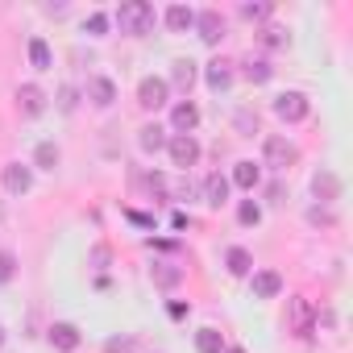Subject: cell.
I'll list each match as a JSON object with an SVG mask.
<instances>
[{"label": "cell", "mask_w": 353, "mask_h": 353, "mask_svg": "<svg viewBox=\"0 0 353 353\" xmlns=\"http://www.w3.org/2000/svg\"><path fill=\"white\" fill-rule=\"evenodd\" d=\"M46 336H50V345H54L59 353H75V349H79V341H83V336H79V328H75L71 320L50 324V332H46Z\"/></svg>", "instance_id": "obj_12"}, {"label": "cell", "mask_w": 353, "mask_h": 353, "mask_svg": "<svg viewBox=\"0 0 353 353\" xmlns=\"http://www.w3.org/2000/svg\"><path fill=\"white\" fill-rule=\"evenodd\" d=\"M221 353H245V349H241V345H225Z\"/></svg>", "instance_id": "obj_40"}, {"label": "cell", "mask_w": 353, "mask_h": 353, "mask_svg": "<svg viewBox=\"0 0 353 353\" xmlns=\"http://www.w3.org/2000/svg\"><path fill=\"white\" fill-rule=\"evenodd\" d=\"M196 125H200V108H196L192 100H179V104L170 108V129H174V133H192Z\"/></svg>", "instance_id": "obj_13"}, {"label": "cell", "mask_w": 353, "mask_h": 353, "mask_svg": "<svg viewBox=\"0 0 353 353\" xmlns=\"http://www.w3.org/2000/svg\"><path fill=\"white\" fill-rule=\"evenodd\" d=\"M258 42H262L266 50H283V46L291 42V34H287L283 26H274V21H266V26H262V34H258Z\"/></svg>", "instance_id": "obj_21"}, {"label": "cell", "mask_w": 353, "mask_h": 353, "mask_svg": "<svg viewBox=\"0 0 353 353\" xmlns=\"http://www.w3.org/2000/svg\"><path fill=\"white\" fill-rule=\"evenodd\" d=\"M237 221H241L245 229H254V225L262 221V208H258L254 200H241V204H237Z\"/></svg>", "instance_id": "obj_33"}, {"label": "cell", "mask_w": 353, "mask_h": 353, "mask_svg": "<svg viewBox=\"0 0 353 353\" xmlns=\"http://www.w3.org/2000/svg\"><path fill=\"white\" fill-rule=\"evenodd\" d=\"M137 145L145 150V154H158V150H166V129L154 121V125H141L137 129Z\"/></svg>", "instance_id": "obj_16"}, {"label": "cell", "mask_w": 353, "mask_h": 353, "mask_svg": "<svg viewBox=\"0 0 353 353\" xmlns=\"http://www.w3.org/2000/svg\"><path fill=\"white\" fill-rule=\"evenodd\" d=\"M233 125H237L241 137H254V133H258V112H254V108H241V112L233 117Z\"/></svg>", "instance_id": "obj_31"}, {"label": "cell", "mask_w": 353, "mask_h": 353, "mask_svg": "<svg viewBox=\"0 0 353 353\" xmlns=\"http://www.w3.org/2000/svg\"><path fill=\"white\" fill-rule=\"evenodd\" d=\"M229 183H237V188H245V192H254L258 183H262V170L250 162V158H241V162H233V179Z\"/></svg>", "instance_id": "obj_15"}, {"label": "cell", "mask_w": 353, "mask_h": 353, "mask_svg": "<svg viewBox=\"0 0 353 353\" xmlns=\"http://www.w3.org/2000/svg\"><path fill=\"white\" fill-rule=\"evenodd\" d=\"M174 196H179V200H196V183H192V179H183L179 188H174Z\"/></svg>", "instance_id": "obj_38"}, {"label": "cell", "mask_w": 353, "mask_h": 353, "mask_svg": "<svg viewBox=\"0 0 353 353\" xmlns=\"http://www.w3.org/2000/svg\"><path fill=\"white\" fill-rule=\"evenodd\" d=\"M83 30H88V34H96V38H100V34H104V30H108V17H104V13H92V17H88V21H83Z\"/></svg>", "instance_id": "obj_37"}, {"label": "cell", "mask_w": 353, "mask_h": 353, "mask_svg": "<svg viewBox=\"0 0 353 353\" xmlns=\"http://www.w3.org/2000/svg\"><path fill=\"white\" fill-rule=\"evenodd\" d=\"M307 96L303 92H283V96H274V117L279 121H287V125H295V121H303L307 117Z\"/></svg>", "instance_id": "obj_6"}, {"label": "cell", "mask_w": 353, "mask_h": 353, "mask_svg": "<svg viewBox=\"0 0 353 353\" xmlns=\"http://www.w3.org/2000/svg\"><path fill=\"white\" fill-rule=\"evenodd\" d=\"M192 30L200 34L204 46H216V42L225 38V17H221L216 9H204V13H196V26H192Z\"/></svg>", "instance_id": "obj_8"}, {"label": "cell", "mask_w": 353, "mask_h": 353, "mask_svg": "<svg viewBox=\"0 0 353 353\" xmlns=\"http://www.w3.org/2000/svg\"><path fill=\"white\" fill-rule=\"evenodd\" d=\"M250 291H254V299H274L283 291V274L279 270H254L250 274Z\"/></svg>", "instance_id": "obj_11"}, {"label": "cell", "mask_w": 353, "mask_h": 353, "mask_svg": "<svg viewBox=\"0 0 353 353\" xmlns=\"http://www.w3.org/2000/svg\"><path fill=\"white\" fill-rule=\"evenodd\" d=\"M17 279V254L13 250H0V287Z\"/></svg>", "instance_id": "obj_32"}, {"label": "cell", "mask_w": 353, "mask_h": 353, "mask_svg": "<svg viewBox=\"0 0 353 353\" xmlns=\"http://www.w3.org/2000/svg\"><path fill=\"white\" fill-rule=\"evenodd\" d=\"M225 266H229V274H237V279H241V274H250V270H254V254H250V250H241V245H233V250L225 254Z\"/></svg>", "instance_id": "obj_19"}, {"label": "cell", "mask_w": 353, "mask_h": 353, "mask_svg": "<svg viewBox=\"0 0 353 353\" xmlns=\"http://www.w3.org/2000/svg\"><path fill=\"white\" fill-rule=\"evenodd\" d=\"M154 5H150V0H125V5L117 9V26H121V34H150L154 30Z\"/></svg>", "instance_id": "obj_1"}, {"label": "cell", "mask_w": 353, "mask_h": 353, "mask_svg": "<svg viewBox=\"0 0 353 353\" xmlns=\"http://www.w3.org/2000/svg\"><path fill=\"white\" fill-rule=\"evenodd\" d=\"M307 225H320V229H332V225H336V212H332L328 204H312V208H307Z\"/></svg>", "instance_id": "obj_28"}, {"label": "cell", "mask_w": 353, "mask_h": 353, "mask_svg": "<svg viewBox=\"0 0 353 353\" xmlns=\"http://www.w3.org/2000/svg\"><path fill=\"white\" fill-rule=\"evenodd\" d=\"M262 162H266L270 170H291V166L299 162V150H295V141L270 133V137L262 141Z\"/></svg>", "instance_id": "obj_2"}, {"label": "cell", "mask_w": 353, "mask_h": 353, "mask_svg": "<svg viewBox=\"0 0 353 353\" xmlns=\"http://www.w3.org/2000/svg\"><path fill=\"white\" fill-rule=\"evenodd\" d=\"M54 104H59V112H75V108H79V88L63 83V88H59V96H54Z\"/></svg>", "instance_id": "obj_30"}, {"label": "cell", "mask_w": 353, "mask_h": 353, "mask_svg": "<svg viewBox=\"0 0 353 353\" xmlns=\"http://www.w3.org/2000/svg\"><path fill=\"white\" fill-rule=\"evenodd\" d=\"M283 200H287V183H283V179L266 183V204H283Z\"/></svg>", "instance_id": "obj_36"}, {"label": "cell", "mask_w": 353, "mask_h": 353, "mask_svg": "<svg viewBox=\"0 0 353 353\" xmlns=\"http://www.w3.org/2000/svg\"><path fill=\"white\" fill-rule=\"evenodd\" d=\"M166 92H170V83H166V79L145 75V79L137 83V104H141L145 112H154V108H162V104H166Z\"/></svg>", "instance_id": "obj_7"}, {"label": "cell", "mask_w": 353, "mask_h": 353, "mask_svg": "<svg viewBox=\"0 0 353 353\" xmlns=\"http://www.w3.org/2000/svg\"><path fill=\"white\" fill-rule=\"evenodd\" d=\"M200 192H204V204H208V208H221V204L229 200V179L216 170V174H208V179L200 183Z\"/></svg>", "instance_id": "obj_14"}, {"label": "cell", "mask_w": 353, "mask_h": 353, "mask_svg": "<svg viewBox=\"0 0 353 353\" xmlns=\"http://www.w3.org/2000/svg\"><path fill=\"white\" fill-rule=\"evenodd\" d=\"M307 324H312L307 299H291V328H295V332H307Z\"/></svg>", "instance_id": "obj_27"}, {"label": "cell", "mask_w": 353, "mask_h": 353, "mask_svg": "<svg viewBox=\"0 0 353 353\" xmlns=\"http://www.w3.org/2000/svg\"><path fill=\"white\" fill-rule=\"evenodd\" d=\"M196 349H200V353H221V349H225V336H221L216 328H200V332H196Z\"/></svg>", "instance_id": "obj_26"}, {"label": "cell", "mask_w": 353, "mask_h": 353, "mask_svg": "<svg viewBox=\"0 0 353 353\" xmlns=\"http://www.w3.org/2000/svg\"><path fill=\"white\" fill-rule=\"evenodd\" d=\"M237 13H241L245 21H270V5H266V0H245Z\"/></svg>", "instance_id": "obj_29"}, {"label": "cell", "mask_w": 353, "mask_h": 353, "mask_svg": "<svg viewBox=\"0 0 353 353\" xmlns=\"http://www.w3.org/2000/svg\"><path fill=\"white\" fill-rule=\"evenodd\" d=\"M92 262H96V266H104V262H108V250H104V245H96V250H92Z\"/></svg>", "instance_id": "obj_39"}, {"label": "cell", "mask_w": 353, "mask_h": 353, "mask_svg": "<svg viewBox=\"0 0 353 353\" xmlns=\"http://www.w3.org/2000/svg\"><path fill=\"white\" fill-rule=\"evenodd\" d=\"M166 154H170L174 166L192 170V166L200 162V141H196L192 133H174V137H166Z\"/></svg>", "instance_id": "obj_3"}, {"label": "cell", "mask_w": 353, "mask_h": 353, "mask_svg": "<svg viewBox=\"0 0 353 353\" xmlns=\"http://www.w3.org/2000/svg\"><path fill=\"white\" fill-rule=\"evenodd\" d=\"M137 183H141L145 192H154V196H162V192H166V179H162L158 170H150V174H137Z\"/></svg>", "instance_id": "obj_34"}, {"label": "cell", "mask_w": 353, "mask_h": 353, "mask_svg": "<svg viewBox=\"0 0 353 353\" xmlns=\"http://www.w3.org/2000/svg\"><path fill=\"white\" fill-rule=\"evenodd\" d=\"M133 349H137L133 336H108L104 341V353H133Z\"/></svg>", "instance_id": "obj_35"}, {"label": "cell", "mask_w": 353, "mask_h": 353, "mask_svg": "<svg viewBox=\"0 0 353 353\" xmlns=\"http://www.w3.org/2000/svg\"><path fill=\"white\" fill-rule=\"evenodd\" d=\"M166 26H170L174 34H183V30L196 26V13H192L188 5H170V9H166Z\"/></svg>", "instance_id": "obj_20"}, {"label": "cell", "mask_w": 353, "mask_h": 353, "mask_svg": "<svg viewBox=\"0 0 353 353\" xmlns=\"http://www.w3.org/2000/svg\"><path fill=\"white\" fill-rule=\"evenodd\" d=\"M245 79H250V83H270V79H274V67H270L266 59H250V63H245Z\"/></svg>", "instance_id": "obj_25"}, {"label": "cell", "mask_w": 353, "mask_h": 353, "mask_svg": "<svg viewBox=\"0 0 353 353\" xmlns=\"http://www.w3.org/2000/svg\"><path fill=\"white\" fill-rule=\"evenodd\" d=\"M30 63H34L38 71H50V67H54V54H50V46H46L42 38H30Z\"/></svg>", "instance_id": "obj_24"}, {"label": "cell", "mask_w": 353, "mask_h": 353, "mask_svg": "<svg viewBox=\"0 0 353 353\" xmlns=\"http://www.w3.org/2000/svg\"><path fill=\"white\" fill-rule=\"evenodd\" d=\"M17 108H21L26 117H42V112L50 108V96H46L38 83H21V88H17Z\"/></svg>", "instance_id": "obj_9"}, {"label": "cell", "mask_w": 353, "mask_h": 353, "mask_svg": "<svg viewBox=\"0 0 353 353\" xmlns=\"http://www.w3.org/2000/svg\"><path fill=\"white\" fill-rule=\"evenodd\" d=\"M170 83L179 88V92H192V83H196V63H192V59H174V63H170Z\"/></svg>", "instance_id": "obj_17"}, {"label": "cell", "mask_w": 353, "mask_h": 353, "mask_svg": "<svg viewBox=\"0 0 353 353\" xmlns=\"http://www.w3.org/2000/svg\"><path fill=\"white\" fill-rule=\"evenodd\" d=\"M312 196H316L320 204H328V208H332V204L341 200V174H336V170H328V166H320V170L312 174Z\"/></svg>", "instance_id": "obj_5"}, {"label": "cell", "mask_w": 353, "mask_h": 353, "mask_svg": "<svg viewBox=\"0 0 353 353\" xmlns=\"http://www.w3.org/2000/svg\"><path fill=\"white\" fill-rule=\"evenodd\" d=\"M0 345H5V324H0Z\"/></svg>", "instance_id": "obj_41"}, {"label": "cell", "mask_w": 353, "mask_h": 353, "mask_svg": "<svg viewBox=\"0 0 353 353\" xmlns=\"http://www.w3.org/2000/svg\"><path fill=\"white\" fill-rule=\"evenodd\" d=\"M83 96H88L96 108H108V104H117V83H112L108 75H92L88 88H83Z\"/></svg>", "instance_id": "obj_10"}, {"label": "cell", "mask_w": 353, "mask_h": 353, "mask_svg": "<svg viewBox=\"0 0 353 353\" xmlns=\"http://www.w3.org/2000/svg\"><path fill=\"white\" fill-rule=\"evenodd\" d=\"M150 279H154L158 287H174V283L183 279V270L174 266V262H154V266H150Z\"/></svg>", "instance_id": "obj_22"}, {"label": "cell", "mask_w": 353, "mask_h": 353, "mask_svg": "<svg viewBox=\"0 0 353 353\" xmlns=\"http://www.w3.org/2000/svg\"><path fill=\"white\" fill-rule=\"evenodd\" d=\"M59 158H63V154H59L54 141H38V150H34V166H38V170H54Z\"/></svg>", "instance_id": "obj_23"}, {"label": "cell", "mask_w": 353, "mask_h": 353, "mask_svg": "<svg viewBox=\"0 0 353 353\" xmlns=\"http://www.w3.org/2000/svg\"><path fill=\"white\" fill-rule=\"evenodd\" d=\"M204 79H208L212 92H229V88H233V67H229V63H212V67L204 71Z\"/></svg>", "instance_id": "obj_18"}, {"label": "cell", "mask_w": 353, "mask_h": 353, "mask_svg": "<svg viewBox=\"0 0 353 353\" xmlns=\"http://www.w3.org/2000/svg\"><path fill=\"white\" fill-rule=\"evenodd\" d=\"M0 183H5L9 196H30V188H34V166H26V162H9L5 170H0Z\"/></svg>", "instance_id": "obj_4"}]
</instances>
